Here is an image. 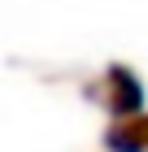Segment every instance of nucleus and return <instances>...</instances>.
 Wrapping results in <instances>:
<instances>
[{
    "label": "nucleus",
    "mask_w": 148,
    "mask_h": 152,
    "mask_svg": "<svg viewBox=\"0 0 148 152\" xmlns=\"http://www.w3.org/2000/svg\"><path fill=\"white\" fill-rule=\"evenodd\" d=\"M105 109L113 117H144L148 91L131 65H109L105 70Z\"/></svg>",
    "instance_id": "obj_1"
},
{
    "label": "nucleus",
    "mask_w": 148,
    "mask_h": 152,
    "mask_svg": "<svg viewBox=\"0 0 148 152\" xmlns=\"http://www.w3.org/2000/svg\"><path fill=\"white\" fill-rule=\"evenodd\" d=\"M105 152H148V117H118L105 130Z\"/></svg>",
    "instance_id": "obj_2"
}]
</instances>
